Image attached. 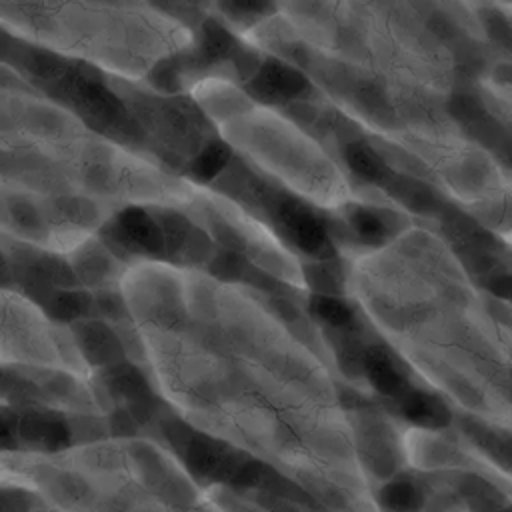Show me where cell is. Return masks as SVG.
<instances>
[{
  "mask_svg": "<svg viewBox=\"0 0 512 512\" xmlns=\"http://www.w3.org/2000/svg\"><path fill=\"white\" fill-rule=\"evenodd\" d=\"M314 314L330 326H346L352 320V310L334 296H320L312 304Z\"/></svg>",
  "mask_w": 512,
  "mask_h": 512,
  "instance_id": "8fae6325",
  "label": "cell"
},
{
  "mask_svg": "<svg viewBox=\"0 0 512 512\" xmlns=\"http://www.w3.org/2000/svg\"><path fill=\"white\" fill-rule=\"evenodd\" d=\"M90 308V298L80 290H60L50 300L52 316L58 320H76Z\"/></svg>",
  "mask_w": 512,
  "mask_h": 512,
  "instance_id": "52a82bcc",
  "label": "cell"
},
{
  "mask_svg": "<svg viewBox=\"0 0 512 512\" xmlns=\"http://www.w3.org/2000/svg\"><path fill=\"white\" fill-rule=\"evenodd\" d=\"M232 50V38L218 24H206L202 32V54L208 60H220Z\"/></svg>",
  "mask_w": 512,
  "mask_h": 512,
  "instance_id": "7c38bea8",
  "label": "cell"
},
{
  "mask_svg": "<svg viewBox=\"0 0 512 512\" xmlns=\"http://www.w3.org/2000/svg\"><path fill=\"white\" fill-rule=\"evenodd\" d=\"M0 476L30 486L56 512H194L204 498L188 468L146 442L6 452Z\"/></svg>",
  "mask_w": 512,
  "mask_h": 512,
  "instance_id": "6da1fadb",
  "label": "cell"
},
{
  "mask_svg": "<svg viewBox=\"0 0 512 512\" xmlns=\"http://www.w3.org/2000/svg\"><path fill=\"white\" fill-rule=\"evenodd\" d=\"M404 414L418 422V424H424V426H436V424H442V406L426 396V394H420V392H412L406 402H404Z\"/></svg>",
  "mask_w": 512,
  "mask_h": 512,
  "instance_id": "ba28073f",
  "label": "cell"
},
{
  "mask_svg": "<svg viewBox=\"0 0 512 512\" xmlns=\"http://www.w3.org/2000/svg\"><path fill=\"white\" fill-rule=\"evenodd\" d=\"M366 374L376 390L382 394H400L406 388V382L400 374V370L394 366L390 356L382 348H368L362 356Z\"/></svg>",
  "mask_w": 512,
  "mask_h": 512,
  "instance_id": "5b68a950",
  "label": "cell"
},
{
  "mask_svg": "<svg viewBox=\"0 0 512 512\" xmlns=\"http://www.w3.org/2000/svg\"><path fill=\"white\" fill-rule=\"evenodd\" d=\"M278 218L286 226L288 236L306 252H322L328 246V236L320 220L296 202L284 200L278 208Z\"/></svg>",
  "mask_w": 512,
  "mask_h": 512,
  "instance_id": "7a4b0ae2",
  "label": "cell"
},
{
  "mask_svg": "<svg viewBox=\"0 0 512 512\" xmlns=\"http://www.w3.org/2000/svg\"><path fill=\"white\" fill-rule=\"evenodd\" d=\"M118 242L130 248H140L148 252H158L164 244V234L160 224H156L144 210L140 208H126L118 216Z\"/></svg>",
  "mask_w": 512,
  "mask_h": 512,
  "instance_id": "3957f363",
  "label": "cell"
},
{
  "mask_svg": "<svg viewBox=\"0 0 512 512\" xmlns=\"http://www.w3.org/2000/svg\"><path fill=\"white\" fill-rule=\"evenodd\" d=\"M254 86L260 94L270 98L280 96H294L306 88V80L294 68L278 62H268L260 68L258 76L254 78Z\"/></svg>",
  "mask_w": 512,
  "mask_h": 512,
  "instance_id": "277c9868",
  "label": "cell"
},
{
  "mask_svg": "<svg viewBox=\"0 0 512 512\" xmlns=\"http://www.w3.org/2000/svg\"><path fill=\"white\" fill-rule=\"evenodd\" d=\"M80 342H82L84 354H88L96 362L112 360L114 350H118V342H116L114 334L108 328H104L102 324H96V322H90V324L82 326Z\"/></svg>",
  "mask_w": 512,
  "mask_h": 512,
  "instance_id": "8992f818",
  "label": "cell"
},
{
  "mask_svg": "<svg viewBox=\"0 0 512 512\" xmlns=\"http://www.w3.org/2000/svg\"><path fill=\"white\" fill-rule=\"evenodd\" d=\"M226 158H228V148L224 144H210L202 150V154L194 160V166H192V174L196 178H212L214 174H218L224 164H226Z\"/></svg>",
  "mask_w": 512,
  "mask_h": 512,
  "instance_id": "9c48e42d",
  "label": "cell"
},
{
  "mask_svg": "<svg viewBox=\"0 0 512 512\" xmlns=\"http://www.w3.org/2000/svg\"><path fill=\"white\" fill-rule=\"evenodd\" d=\"M350 222L354 226V230L368 240H380L384 236V222L370 210L366 208H356L350 214Z\"/></svg>",
  "mask_w": 512,
  "mask_h": 512,
  "instance_id": "4fadbf2b",
  "label": "cell"
},
{
  "mask_svg": "<svg viewBox=\"0 0 512 512\" xmlns=\"http://www.w3.org/2000/svg\"><path fill=\"white\" fill-rule=\"evenodd\" d=\"M14 280V272H12V264H10V256L0 248V288H12Z\"/></svg>",
  "mask_w": 512,
  "mask_h": 512,
  "instance_id": "5bb4252c",
  "label": "cell"
},
{
  "mask_svg": "<svg viewBox=\"0 0 512 512\" xmlns=\"http://www.w3.org/2000/svg\"><path fill=\"white\" fill-rule=\"evenodd\" d=\"M346 160L350 168L364 178H376L382 172L380 158L364 144H350L346 150Z\"/></svg>",
  "mask_w": 512,
  "mask_h": 512,
  "instance_id": "30bf717a",
  "label": "cell"
},
{
  "mask_svg": "<svg viewBox=\"0 0 512 512\" xmlns=\"http://www.w3.org/2000/svg\"><path fill=\"white\" fill-rule=\"evenodd\" d=\"M442 512H470L462 502H456V504H452L450 508H444Z\"/></svg>",
  "mask_w": 512,
  "mask_h": 512,
  "instance_id": "9a60e30c",
  "label": "cell"
}]
</instances>
